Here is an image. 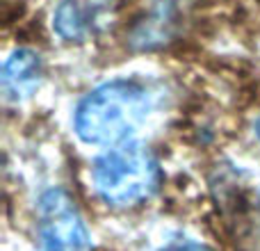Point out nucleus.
I'll return each instance as SVG.
<instances>
[{
	"label": "nucleus",
	"mask_w": 260,
	"mask_h": 251,
	"mask_svg": "<svg viewBox=\"0 0 260 251\" xmlns=\"http://www.w3.org/2000/svg\"><path fill=\"white\" fill-rule=\"evenodd\" d=\"M160 103V89L142 76H117L101 82L78 103L73 130L89 146H117L146 125Z\"/></svg>",
	"instance_id": "f257e3e1"
},
{
	"label": "nucleus",
	"mask_w": 260,
	"mask_h": 251,
	"mask_svg": "<svg viewBox=\"0 0 260 251\" xmlns=\"http://www.w3.org/2000/svg\"><path fill=\"white\" fill-rule=\"evenodd\" d=\"M94 190L108 206L130 208L146 201L160 187V165L144 144L128 139L108 146L91 165Z\"/></svg>",
	"instance_id": "f03ea898"
},
{
	"label": "nucleus",
	"mask_w": 260,
	"mask_h": 251,
	"mask_svg": "<svg viewBox=\"0 0 260 251\" xmlns=\"http://www.w3.org/2000/svg\"><path fill=\"white\" fill-rule=\"evenodd\" d=\"M41 251H91V238L71 194L48 190L39 199Z\"/></svg>",
	"instance_id": "7ed1b4c3"
},
{
	"label": "nucleus",
	"mask_w": 260,
	"mask_h": 251,
	"mask_svg": "<svg viewBox=\"0 0 260 251\" xmlns=\"http://www.w3.org/2000/svg\"><path fill=\"white\" fill-rule=\"evenodd\" d=\"M41 59L35 50L16 48L3 64V91L7 101H23L35 94L41 82Z\"/></svg>",
	"instance_id": "20e7f679"
},
{
	"label": "nucleus",
	"mask_w": 260,
	"mask_h": 251,
	"mask_svg": "<svg viewBox=\"0 0 260 251\" xmlns=\"http://www.w3.org/2000/svg\"><path fill=\"white\" fill-rule=\"evenodd\" d=\"M103 18L101 0H62L53 14V27L62 39H87Z\"/></svg>",
	"instance_id": "39448f33"
},
{
	"label": "nucleus",
	"mask_w": 260,
	"mask_h": 251,
	"mask_svg": "<svg viewBox=\"0 0 260 251\" xmlns=\"http://www.w3.org/2000/svg\"><path fill=\"white\" fill-rule=\"evenodd\" d=\"M153 251H215V249L203 242H194V240H171V242L162 244V247Z\"/></svg>",
	"instance_id": "423d86ee"
},
{
	"label": "nucleus",
	"mask_w": 260,
	"mask_h": 251,
	"mask_svg": "<svg viewBox=\"0 0 260 251\" xmlns=\"http://www.w3.org/2000/svg\"><path fill=\"white\" fill-rule=\"evenodd\" d=\"M256 135L260 137V117H258V121H256Z\"/></svg>",
	"instance_id": "0eeeda50"
}]
</instances>
